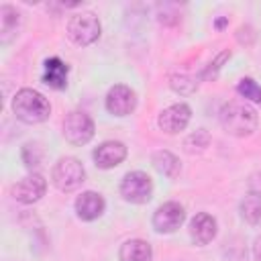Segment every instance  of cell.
Returning <instances> with one entry per match:
<instances>
[{
    "label": "cell",
    "mask_w": 261,
    "mask_h": 261,
    "mask_svg": "<svg viewBox=\"0 0 261 261\" xmlns=\"http://www.w3.org/2000/svg\"><path fill=\"white\" fill-rule=\"evenodd\" d=\"M12 112L24 124H39L49 118L51 104L41 92L33 88H22L12 98Z\"/></svg>",
    "instance_id": "cell-1"
},
{
    "label": "cell",
    "mask_w": 261,
    "mask_h": 261,
    "mask_svg": "<svg viewBox=\"0 0 261 261\" xmlns=\"http://www.w3.org/2000/svg\"><path fill=\"white\" fill-rule=\"evenodd\" d=\"M257 112L253 106L241 100L226 102L220 110V124L232 137H249L257 128Z\"/></svg>",
    "instance_id": "cell-2"
},
{
    "label": "cell",
    "mask_w": 261,
    "mask_h": 261,
    "mask_svg": "<svg viewBox=\"0 0 261 261\" xmlns=\"http://www.w3.org/2000/svg\"><path fill=\"white\" fill-rule=\"evenodd\" d=\"M51 179L59 192H73L86 181V169L75 157H61L51 171Z\"/></svg>",
    "instance_id": "cell-3"
},
{
    "label": "cell",
    "mask_w": 261,
    "mask_h": 261,
    "mask_svg": "<svg viewBox=\"0 0 261 261\" xmlns=\"http://www.w3.org/2000/svg\"><path fill=\"white\" fill-rule=\"evenodd\" d=\"M100 33H102V27L94 12L73 14L67 22V35L80 47H86V45H92L94 41H98Z\"/></svg>",
    "instance_id": "cell-4"
},
{
    "label": "cell",
    "mask_w": 261,
    "mask_h": 261,
    "mask_svg": "<svg viewBox=\"0 0 261 261\" xmlns=\"http://www.w3.org/2000/svg\"><path fill=\"white\" fill-rule=\"evenodd\" d=\"M120 196L130 204H145L153 196V179L145 171H128L120 181Z\"/></svg>",
    "instance_id": "cell-5"
},
{
    "label": "cell",
    "mask_w": 261,
    "mask_h": 261,
    "mask_svg": "<svg viewBox=\"0 0 261 261\" xmlns=\"http://www.w3.org/2000/svg\"><path fill=\"white\" fill-rule=\"evenodd\" d=\"M94 120L82 112V110H73L63 118V137L71 143V145H86L92 141L94 137Z\"/></svg>",
    "instance_id": "cell-6"
},
{
    "label": "cell",
    "mask_w": 261,
    "mask_h": 261,
    "mask_svg": "<svg viewBox=\"0 0 261 261\" xmlns=\"http://www.w3.org/2000/svg\"><path fill=\"white\" fill-rule=\"evenodd\" d=\"M186 220V210L179 202H165L153 214V228L161 234L175 232Z\"/></svg>",
    "instance_id": "cell-7"
},
{
    "label": "cell",
    "mask_w": 261,
    "mask_h": 261,
    "mask_svg": "<svg viewBox=\"0 0 261 261\" xmlns=\"http://www.w3.org/2000/svg\"><path fill=\"white\" fill-rule=\"evenodd\" d=\"M45 190H47L45 177L41 173L33 171L12 186V198L20 204H35L45 196Z\"/></svg>",
    "instance_id": "cell-8"
},
{
    "label": "cell",
    "mask_w": 261,
    "mask_h": 261,
    "mask_svg": "<svg viewBox=\"0 0 261 261\" xmlns=\"http://www.w3.org/2000/svg\"><path fill=\"white\" fill-rule=\"evenodd\" d=\"M137 108V94L124 84H114L106 94V110L112 116H128Z\"/></svg>",
    "instance_id": "cell-9"
},
{
    "label": "cell",
    "mask_w": 261,
    "mask_h": 261,
    "mask_svg": "<svg viewBox=\"0 0 261 261\" xmlns=\"http://www.w3.org/2000/svg\"><path fill=\"white\" fill-rule=\"evenodd\" d=\"M190 118H192V108L186 102H177V104H171V106H167L159 112L157 124L163 133L177 135L188 126Z\"/></svg>",
    "instance_id": "cell-10"
},
{
    "label": "cell",
    "mask_w": 261,
    "mask_h": 261,
    "mask_svg": "<svg viewBox=\"0 0 261 261\" xmlns=\"http://www.w3.org/2000/svg\"><path fill=\"white\" fill-rule=\"evenodd\" d=\"M94 163L100 169H112L116 165H120L126 157V147L120 141H104L102 145H98L92 153Z\"/></svg>",
    "instance_id": "cell-11"
},
{
    "label": "cell",
    "mask_w": 261,
    "mask_h": 261,
    "mask_svg": "<svg viewBox=\"0 0 261 261\" xmlns=\"http://www.w3.org/2000/svg\"><path fill=\"white\" fill-rule=\"evenodd\" d=\"M73 206H75L77 218H82L86 222H92V220H96L104 214L106 202L98 192H82V196L75 198Z\"/></svg>",
    "instance_id": "cell-12"
},
{
    "label": "cell",
    "mask_w": 261,
    "mask_h": 261,
    "mask_svg": "<svg viewBox=\"0 0 261 261\" xmlns=\"http://www.w3.org/2000/svg\"><path fill=\"white\" fill-rule=\"evenodd\" d=\"M216 230H218L216 218L208 212H198L190 220V237L196 245H208L216 237Z\"/></svg>",
    "instance_id": "cell-13"
},
{
    "label": "cell",
    "mask_w": 261,
    "mask_h": 261,
    "mask_svg": "<svg viewBox=\"0 0 261 261\" xmlns=\"http://www.w3.org/2000/svg\"><path fill=\"white\" fill-rule=\"evenodd\" d=\"M69 67L59 57H49L43 63V82L53 90H63L67 86Z\"/></svg>",
    "instance_id": "cell-14"
},
{
    "label": "cell",
    "mask_w": 261,
    "mask_h": 261,
    "mask_svg": "<svg viewBox=\"0 0 261 261\" xmlns=\"http://www.w3.org/2000/svg\"><path fill=\"white\" fill-rule=\"evenodd\" d=\"M20 27V14L14 6L2 4L0 6V43L8 45L16 35Z\"/></svg>",
    "instance_id": "cell-15"
},
{
    "label": "cell",
    "mask_w": 261,
    "mask_h": 261,
    "mask_svg": "<svg viewBox=\"0 0 261 261\" xmlns=\"http://www.w3.org/2000/svg\"><path fill=\"white\" fill-rule=\"evenodd\" d=\"M118 257H120V261H151L153 249L143 239H128L122 243Z\"/></svg>",
    "instance_id": "cell-16"
},
{
    "label": "cell",
    "mask_w": 261,
    "mask_h": 261,
    "mask_svg": "<svg viewBox=\"0 0 261 261\" xmlns=\"http://www.w3.org/2000/svg\"><path fill=\"white\" fill-rule=\"evenodd\" d=\"M151 163H153V167H155L157 173H161V175H165L169 179H173L179 173V167H181L179 165V159L171 151H167V149L155 151L153 157H151Z\"/></svg>",
    "instance_id": "cell-17"
},
{
    "label": "cell",
    "mask_w": 261,
    "mask_h": 261,
    "mask_svg": "<svg viewBox=\"0 0 261 261\" xmlns=\"http://www.w3.org/2000/svg\"><path fill=\"white\" fill-rule=\"evenodd\" d=\"M241 216L245 222L249 224H259L261 222V196L259 194H247L243 200H241Z\"/></svg>",
    "instance_id": "cell-18"
},
{
    "label": "cell",
    "mask_w": 261,
    "mask_h": 261,
    "mask_svg": "<svg viewBox=\"0 0 261 261\" xmlns=\"http://www.w3.org/2000/svg\"><path fill=\"white\" fill-rule=\"evenodd\" d=\"M208 145H210V135H208L206 128L194 130V133L188 135L186 141H184V149H186L188 153H202Z\"/></svg>",
    "instance_id": "cell-19"
},
{
    "label": "cell",
    "mask_w": 261,
    "mask_h": 261,
    "mask_svg": "<svg viewBox=\"0 0 261 261\" xmlns=\"http://www.w3.org/2000/svg\"><path fill=\"white\" fill-rule=\"evenodd\" d=\"M237 92L241 94V98L261 104V86L253 77H243L239 82V86H237Z\"/></svg>",
    "instance_id": "cell-20"
},
{
    "label": "cell",
    "mask_w": 261,
    "mask_h": 261,
    "mask_svg": "<svg viewBox=\"0 0 261 261\" xmlns=\"http://www.w3.org/2000/svg\"><path fill=\"white\" fill-rule=\"evenodd\" d=\"M169 86L179 94H192L198 88V82H196V77H190L186 73H177V75H171Z\"/></svg>",
    "instance_id": "cell-21"
},
{
    "label": "cell",
    "mask_w": 261,
    "mask_h": 261,
    "mask_svg": "<svg viewBox=\"0 0 261 261\" xmlns=\"http://www.w3.org/2000/svg\"><path fill=\"white\" fill-rule=\"evenodd\" d=\"M41 159H43V153L37 143H29L22 147V161L29 169H37L41 165Z\"/></svg>",
    "instance_id": "cell-22"
},
{
    "label": "cell",
    "mask_w": 261,
    "mask_h": 261,
    "mask_svg": "<svg viewBox=\"0 0 261 261\" xmlns=\"http://www.w3.org/2000/svg\"><path fill=\"white\" fill-rule=\"evenodd\" d=\"M179 12H177V6L175 4H159V16L157 20L161 24H167V27H173L179 22Z\"/></svg>",
    "instance_id": "cell-23"
},
{
    "label": "cell",
    "mask_w": 261,
    "mask_h": 261,
    "mask_svg": "<svg viewBox=\"0 0 261 261\" xmlns=\"http://www.w3.org/2000/svg\"><path fill=\"white\" fill-rule=\"evenodd\" d=\"M228 57H230V51H222V53H218V55H216V59H214V61H210V65L202 71V77H204V80H214V77H216V73H218V69L222 67V63H224Z\"/></svg>",
    "instance_id": "cell-24"
},
{
    "label": "cell",
    "mask_w": 261,
    "mask_h": 261,
    "mask_svg": "<svg viewBox=\"0 0 261 261\" xmlns=\"http://www.w3.org/2000/svg\"><path fill=\"white\" fill-rule=\"evenodd\" d=\"M237 41H239L241 45H245V47L253 45V41H255V31H253V27H249V24L239 27V29H237Z\"/></svg>",
    "instance_id": "cell-25"
},
{
    "label": "cell",
    "mask_w": 261,
    "mask_h": 261,
    "mask_svg": "<svg viewBox=\"0 0 261 261\" xmlns=\"http://www.w3.org/2000/svg\"><path fill=\"white\" fill-rule=\"evenodd\" d=\"M249 192L261 196V173H253L249 177Z\"/></svg>",
    "instance_id": "cell-26"
},
{
    "label": "cell",
    "mask_w": 261,
    "mask_h": 261,
    "mask_svg": "<svg viewBox=\"0 0 261 261\" xmlns=\"http://www.w3.org/2000/svg\"><path fill=\"white\" fill-rule=\"evenodd\" d=\"M253 257H255V261H261V234L253 243Z\"/></svg>",
    "instance_id": "cell-27"
},
{
    "label": "cell",
    "mask_w": 261,
    "mask_h": 261,
    "mask_svg": "<svg viewBox=\"0 0 261 261\" xmlns=\"http://www.w3.org/2000/svg\"><path fill=\"white\" fill-rule=\"evenodd\" d=\"M224 24H226V18H218V20H216V27H218V29H222Z\"/></svg>",
    "instance_id": "cell-28"
}]
</instances>
